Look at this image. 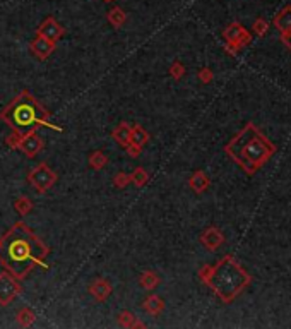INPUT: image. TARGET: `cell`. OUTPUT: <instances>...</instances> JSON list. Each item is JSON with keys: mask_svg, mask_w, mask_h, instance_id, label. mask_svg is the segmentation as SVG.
Masks as SVG:
<instances>
[{"mask_svg": "<svg viewBox=\"0 0 291 329\" xmlns=\"http://www.w3.org/2000/svg\"><path fill=\"white\" fill-rule=\"evenodd\" d=\"M47 249L23 223L16 225L0 242V261L17 278H24L34 264H42Z\"/></svg>", "mask_w": 291, "mask_h": 329, "instance_id": "1", "label": "cell"}, {"mask_svg": "<svg viewBox=\"0 0 291 329\" xmlns=\"http://www.w3.org/2000/svg\"><path fill=\"white\" fill-rule=\"evenodd\" d=\"M226 151L247 170L248 173H254L262 164L270 154L274 153V146L267 142L260 134L255 131L252 123H248L233 142L226 148Z\"/></svg>", "mask_w": 291, "mask_h": 329, "instance_id": "2", "label": "cell"}, {"mask_svg": "<svg viewBox=\"0 0 291 329\" xmlns=\"http://www.w3.org/2000/svg\"><path fill=\"white\" fill-rule=\"evenodd\" d=\"M206 281L224 302H229L243 290L250 278L231 257H224L216 267L207 269Z\"/></svg>", "mask_w": 291, "mask_h": 329, "instance_id": "3", "label": "cell"}, {"mask_svg": "<svg viewBox=\"0 0 291 329\" xmlns=\"http://www.w3.org/2000/svg\"><path fill=\"white\" fill-rule=\"evenodd\" d=\"M17 132H28L36 123H43L45 110L34 101L31 95H21L16 98L11 105L6 108V112L0 115Z\"/></svg>", "mask_w": 291, "mask_h": 329, "instance_id": "4", "label": "cell"}, {"mask_svg": "<svg viewBox=\"0 0 291 329\" xmlns=\"http://www.w3.org/2000/svg\"><path fill=\"white\" fill-rule=\"evenodd\" d=\"M17 290L19 288L16 285V281H14L11 276H7V275L0 276V303L6 305L7 302H11L12 298L16 297Z\"/></svg>", "mask_w": 291, "mask_h": 329, "instance_id": "5", "label": "cell"}, {"mask_svg": "<svg viewBox=\"0 0 291 329\" xmlns=\"http://www.w3.org/2000/svg\"><path fill=\"white\" fill-rule=\"evenodd\" d=\"M62 33H64V29L60 28V26L55 23L52 17L45 21V23L42 24V28H40V34H42L43 38L50 40V41H55L57 38H60Z\"/></svg>", "mask_w": 291, "mask_h": 329, "instance_id": "6", "label": "cell"}, {"mask_svg": "<svg viewBox=\"0 0 291 329\" xmlns=\"http://www.w3.org/2000/svg\"><path fill=\"white\" fill-rule=\"evenodd\" d=\"M33 184L38 185V189H47L50 184L53 182V175L45 168V164H42V168H38L36 172L31 175Z\"/></svg>", "mask_w": 291, "mask_h": 329, "instance_id": "7", "label": "cell"}, {"mask_svg": "<svg viewBox=\"0 0 291 329\" xmlns=\"http://www.w3.org/2000/svg\"><path fill=\"white\" fill-rule=\"evenodd\" d=\"M224 36H226V38H228L229 41L237 43V45L242 43V38H243L245 43L248 41V34L245 33L243 26H240V24H231V26H229V28H228L226 31H224Z\"/></svg>", "mask_w": 291, "mask_h": 329, "instance_id": "8", "label": "cell"}, {"mask_svg": "<svg viewBox=\"0 0 291 329\" xmlns=\"http://www.w3.org/2000/svg\"><path fill=\"white\" fill-rule=\"evenodd\" d=\"M274 24H276V28L281 31V33L289 31L291 29V7H286V9L281 10V12L276 15Z\"/></svg>", "mask_w": 291, "mask_h": 329, "instance_id": "9", "label": "cell"}, {"mask_svg": "<svg viewBox=\"0 0 291 329\" xmlns=\"http://www.w3.org/2000/svg\"><path fill=\"white\" fill-rule=\"evenodd\" d=\"M21 148L24 149V153H26L28 156H34V154L40 151V148H42V141H40L36 136H33V134H31V136L26 137L21 142Z\"/></svg>", "mask_w": 291, "mask_h": 329, "instance_id": "10", "label": "cell"}, {"mask_svg": "<svg viewBox=\"0 0 291 329\" xmlns=\"http://www.w3.org/2000/svg\"><path fill=\"white\" fill-rule=\"evenodd\" d=\"M223 242V236L219 235V231L218 230H209L207 233H206V236H204V244H206L209 249H216V247L221 244Z\"/></svg>", "mask_w": 291, "mask_h": 329, "instance_id": "11", "label": "cell"}, {"mask_svg": "<svg viewBox=\"0 0 291 329\" xmlns=\"http://www.w3.org/2000/svg\"><path fill=\"white\" fill-rule=\"evenodd\" d=\"M33 48L38 51L40 55H47L50 50H52V43H48L47 38H43V36H40V38L34 41V45H33Z\"/></svg>", "mask_w": 291, "mask_h": 329, "instance_id": "12", "label": "cell"}, {"mask_svg": "<svg viewBox=\"0 0 291 329\" xmlns=\"http://www.w3.org/2000/svg\"><path fill=\"white\" fill-rule=\"evenodd\" d=\"M108 19H110V23H113L115 26H120V24L125 21V14L122 12V10H120L119 7H115V9H111V10H110Z\"/></svg>", "mask_w": 291, "mask_h": 329, "instance_id": "13", "label": "cell"}, {"mask_svg": "<svg viewBox=\"0 0 291 329\" xmlns=\"http://www.w3.org/2000/svg\"><path fill=\"white\" fill-rule=\"evenodd\" d=\"M206 185H207V180H206V177H204L202 173H197L196 177L192 178V187L196 190H202Z\"/></svg>", "mask_w": 291, "mask_h": 329, "instance_id": "14", "label": "cell"}, {"mask_svg": "<svg viewBox=\"0 0 291 329\" xmlns=\"http://www.w3.org/2000/svg\"><path fill=\"white\" fill-rule=\"evenodd\" d=\"M265 29H267V23H265L264 19H259V21H255V23H254V31L259 36H262L265 33Z\"/></svg>", "mask_w": 291, "mask_h": 329, "instance_id": "15", "label": "cell"}, {"mask_svg": "<svg viewBox=\"0 0 291 329\" xmlns=\"http://www.w3.org/2000/svg\"><path fill=\"white\" fill-rule=\"evenodd\" d=\"M283 40H284V43L291 48V29L286 31V33H283Z\"/></svg>", "mask_w": 291, "mask_h": 329, "instance_id": "16", "label": "cell"}]
</instances>
